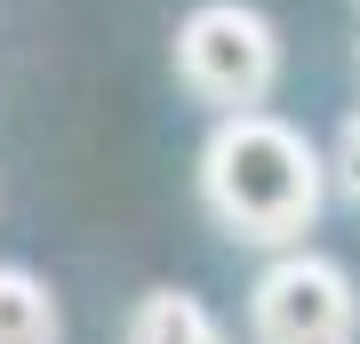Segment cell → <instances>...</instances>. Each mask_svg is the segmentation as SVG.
Returning <instances> with one entry per match:
<instances>
[{
  "instance_id": "1",
  "label": "cell",
  "mask_w": 360,
  "mask_h": 344,
  "mask_svg": "<svg viewBox=\"0 0 360 344\" xmlns=\"http://www.w3.org/2000/svg\"><path fill=\"white\" fill-rule=\"evenodd\" d=\"M328 160L321 144L304 136L281 113H217L200 144V208L224 241L240 248H304V232L321 224L328 208Z\"/></svg>"
},
{
  "instance_id": "2",
  "label": "cell",
  "mask_w": 360,
  "mask_h": 344,
  "mask_svg": "<svg viewBox=\"0 0 360 344\" xmlns=\"http://www.w3.org/2000/svg\"><path fill=\"white\" fill-rule=\"evenodd\" d=\"M176 80L208 113H257L281 89V32L248 0H200L176 25Z\"/></svg>"
},
{
  "instance_id": "6",
  "label": "cell",
  "mask_w": 360,
  "mask_h": 344,
  "mask_svg": "<svg viewBox=\"0 0 360 344\" xmlns=\"http://www.w3.org/2000/svg\"><path fill=\"white\" fill-rule=\"evenodd\" d=\"M328 184H336V192H345V200L360 208V104H352L345 136H336V153H328Z\"/></svg>"
},
{
  "instance_id": "3",
  "label": "cell",
  "mask_w": 360,
  "mask_h": 344,
  "mask_svg": "<svg viewBox=\"0 0 360 344\" xmlns=\"http://www.w3.org/2000/svg\"><path fill=\"white\" fill-rule=\"evenodd\" d=\"M248 344H360V281L321 248H281L248 288Z\"/></svg>"
},
{
  "instance_id": "5",
  "label": "cell",
  "mask_w": 360,
  "mask_h": 344,
  "mask_svg": "<svg viewBox=\"0 0 360 344\" xmlns=\"http://www.w3.org/2000/svg\"><path fill=\"white\" fill-rule=\"evenodd\" d=\"M0 344H65V305L32 265H0Z\"/></svg>"
},
{
  "instance_id": "4",
  "label": "cell",
  "mask_w": 360,
  "mask_h": 344,
  "mask_svg": "<svg viewBox=\"0 0 360 344\" xmlns=\"http://www.w3.org/2000/svg\"><path fill=\"white\" fill-rule=\"evenodd\" d=\"M120 344H232V329L193 288H144L120 320Z\"/></svg>"
}]
</instances>
